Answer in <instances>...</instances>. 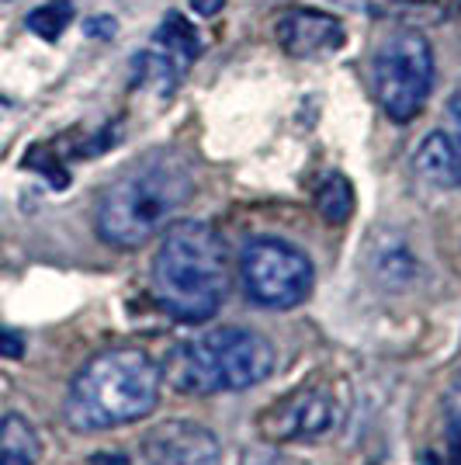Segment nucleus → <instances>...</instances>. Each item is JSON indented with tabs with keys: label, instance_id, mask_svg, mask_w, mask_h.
<instances>
[{
	"label": "nucleus",
	"instance_id": "23",
	"mask_svg": "<svg viewBox=\"0 0 461 465\" xmlns=\"http://www.w3.org/2000/svg\"><path fill=\"white\" fill-rule=\"evenodd\" d=\"M91 465H129V455H122V451H97Z\"/></svg>",
	"mask_w": 461,
	"mask_h": 465
},
{
	"label": "nucleus",
	"instance_id": "21",
	"mask_svg": "<svg viewBox=\"0 0 461 465\" xmlns=\"http://www.w3.org/2000/svg\"><path fill=\"white\" fill-rule=\"evenodd\" d=\"M188 7H191L194 15H201V18H215L226 7V0H188Z\"/></svg>",
	"mask_w": 461,
	"mask_h": 465
},
{
	"label": "nucleus",
	"instance_id": "6",
	"mask_svg": "<svg viewBox=\"0 0 461 465\" xmlns=\"http://www.w3.org/2000/svg\"><path fill=\"white\" fill-rule=\"evenodd\" d=\"M240 282L260 310H295L302 306L316 282V268L306 251L289 240L260 236L250 240L240 257Z\"/></svg>",
	"mask_w": 461,
	"mask_h": 465
},
{
	"label": "nucleus",
	"instance_id": "20",
	"mask_svg": "<svg viewBox=\"0 0 461 465\" xmlns=\"http://www.w3.org/2000/svg\"><path fill=\"white\" fill-rule=\"evenodd\" d=\"M447 451H451V465H461V417L447 424Z\"/></svg>",
	"mask_w": 461,
	"mask_h": 465
},
{
	"label": "nucleus",
	"instance_id": "7",
	"mask_svg": "<svg viewBox=\"0 0 461 465\" xmlns=\"http://www.w3.org/2000/svg\"><path fill=\"white\" fill-rule=\"evenodd\" d=\"M340 420V403L327 386H299L260 413V434L274 445L319 441Z\"/></svg>",
	"mask_w": 461,
	"mask_h": 465
},
{
	"label": "nucleus",
	"instance_id": "13",
	"mask_svg": "<svg viewBox=\"0 0 461 465\" xmlns=\"http://www.w3.org/2000/svg\"><path fill=\"white\" fill-rule=\"evenodd\" d=\"M153 49H160L184 74L194 59H198V53H201V39H198L191 21L184 18V15H177V11H171L167 18L160 21V28H156Z\"/></svg>",
	"mask_w": 461,
	"mask_h": 465
},
{
	"label": "nucleus",
	"instance_id": "12",
	"mask_svg": "<svg viewBox=\"0 0 461 465\" xmlns=\"http://www.w3.org/2000/svg\"><path fill=\"white\" fill-rule=\"evenodd\" d=\"M42 438L35 424L21 413L0 417V465H39Z\"/></svg>",
	"mask_w": 461,
	"mask_h": 465
},
{
	"label": "nucleus",
	"instance_id": "9",
	"mask_svg": "<svg viewBox=\"0 0 461 465\" xmlns=\"http://www.w3.org/2000/svg\"><path fill=\"white\" fill-rule=\"evenodd\" d=\"M278 45L291 59H323L333 56L347 42L344 21L327 15V11H312V7H295L285 11L274 25Z\"/></svg>",
	"mask_w": 461,
	"mask_h": 465
},
{
	"label": "nucleus",
	"instance_id": "17",
	"mask_svg": "<svg viewBox=\"0 0 461 465\" xmlns=\"http://www.w3.org/2000/svg\"><path fill=\"white\" fill-rule=\"evenodd\" d=\"M240 465H291L281 451L274 448H247V455L240 459Z\"/></svg>",
	"mask_w": 461,
	"mask_h": 465
},
{
	"label": "nucleus",
	"instance_id": "1",
	"mask_svg": "<svg viewBox=\"0 0 461 465\" xmlns=\"http://www.w3.org/2000/svg\"><path fill=\"white\" fill-rule=\"evenodd\" d=\"M230 251L201 219L171 223L153 257V299L177 323H205L230 295Z\"/></svg>",
	"mask_w": 461,
	"mask_h": 465
},
{
	"label": "nucleus",
	"instance_id": "18",
	"mask_svg": "<svg viewBox=\"0 0 461 465\" xmlns=\"http://www.w3.org/2000/svg\"><path fill=\"white\" fill-rule=\"evenodd\" d=\"M447 122H451V139L458 143L461 150V91H455V94L447 97Z\"/></svg>",
	"mask_w": 461,
	"mask_h": 465
},
{
	"label": "nucleus",
	"instance_id": "24",
	"mask_svg": "<svg viewBox=\"0 0 461 465\" xmlns=\"http://www.w3.org/2000/svg\"><path fill=\"white\" fill-rule=\"evenodd\" d=\"M337 4H344V7H354V11H365V7L378 4V0H337Z\"/></svg>",
	"mask_w": 461,
	"mask_h": 465
},
{
	"label": "nucleus",
	"instance_id": "25",
	"mask_svg": "<svg viewBox=\"0 0 461 465\" xmlns=\"http://www.w3.org/2000/svg\"><path fill=\"white\" fill-rule=\"evenodd\" d=\"M420 465H444V462L437 459V455H434V451H423V455H420Z\"/></svg>",
	"mask_w": 461,
	"mask_h": 465
},
{
	"label": "nucleus",
	"instance_id": "10",
	"mask_svg": "<svg viewBox=\"0 0 461 465\" xmlns=\"http://www.w3.org/2000/svg\"><path fill=\"white\" fill-rule=\"evenodd\" d=\"M417 174L434 188H461V150L451 133H427L413 156Z\"/></svg>",
	"mask_w": 461,
	"mask_h": 465
},
{
	"label": "nucleus",
	"instance_id": "19",
	"mask_svg": "<svg viewBox=\"0 0 461 465\" xmlns=\"http://www.w3.org/2000/svg\"><path fill=\"white\" fill-rule=\"evenodd\" d=\"M25 354V341L11 330H0V358H21Z\"/></svg>",
	"mask_w": 461,
	"mask_h": 465
},
{
	"label": "nucleus",
	"instance_id": "8",
	"mask_svg": "<svg viewBox=\"0 0 461 465\" xmlns=\"http://www.w3.org/2000/svg\"><path fill=\"white\" fill-rule=\"evenodd\" d=\"M142 455L150 465H219L222 445L198 420H160L142 434Z\"/></svg>",
	"mask_w": 461,
	"mask_h": 465
},
{
	"label": "nucleus",
	"instance_id": "2",
	"mask_svg": "<svg viewBox=\"0 0 461 465\" xmlns=\"http://www.w3.org/2000/svg\"><path fill=\"white\" fill-rule=\"evenodd\" d=\"M191 192L194 177L181 156H150L101 192L94 213L97 236L115 251H139L171 226Z\"/></svg>",
	"mask_w": 461,
	"mask_h": 465
},
{
	"label": "nucleus",
	"instance_id": "4",
	"mask_svg": "<svg viewBox=\"0 0 461 465\" xmlns=\"http://www.w3.org/2000/svg\"><path fill=\"white\" fill-rule=\"evenodd\" d=\"M274 371V344L250 327H215L205 337L184 341L167 351L160 375L177 392L211 396L260 386Z\"/></svg>",
	"mask_w": 461,
	"mask_h": 465
},
{
	"label": "nucleus",
	"instance_id": "11",
	"mask_svg": "<svg viewBox=\"0 0 461 465\" xmlns=\"http://www.w3.org/2000/svg\"><path fill=\"white\" fill-rule=\"evenodd\" d=\"M371 272H375V278H378L388 292H403L417 282L420 264H417V257H413V251H409V243H406V240L392 236V232H385V236L375 240V251H371Z\"/></svg>",
	"mask_w": 461,
	"mask_h": 465
},
{
	"label": "nucleus",
	"instance_id": "5",
	"mask_svg": "<svg viewBox=\"0 0 461 465\" xmlns=\"http://www.w3.org/2000/svg\"><path fill=\"white\" fill-rule=\"evenodd\" d=\"M371 84L382 112L392 122H413L434 87V45L417 28H399L378 45Z\"/></svg>",
	"mask_w": 461,
	"mask_h": 465
},
{
	"label": "nucleus",
	"instance_id": "22",
	"mask_svg": "<svg viewBox=\"0 0 461 465\" xmlns=\"http://www.w3.org/2000/svg\"><path fill=\"white\" fill-rule=\"evenodd\" d=\"M87 35H91V39H97V35L112 39V35H115V18H91L87 21Z\"/></svg>",
	"mask_w": 461,
	"mask_h": 465
},
{
	"label": "nucleus",
	"instance_id": "15",
	"mask_svg": "<svg viewBox=\"0 0 461 465\" xmlns=\"http://www.w3.org/2000/svg\"><path fill=\"white\" fill-rule=\"evenodd\" d=\"M177 77H181V70L160 49H146L132 63L135 87H150V91H160V94H171L173 87H177Z\"/></svg>",
	"mask_w": 461,
	"mask_h": 465
},
{
	"label": "nucleus",
	"instance_id": "14",
	"mask_svg": "<svg viewBox=\"0 0 461 465\" xmlns=\"http://www.w3.org/2000/svg\"><path fill=\"white\" fill-rule=\"evenodd\" d=\"M316 213L323 215L327 223L340 226L354 215V184L347 181V174L340 171H329L319 188H316Z\"/></svg>",
	"mask_w": 461,
	"mask_h": 465
},
{
	"label": "nucleus",
	"instance_id": "26",
	"mask_svg": "<svg viewBox=\"0 0 461 465\" xmlns=\"http://www.w3.org/2000/svg\"><path fill=\"white\" fill-rule=\"evenodd\" d=\"M7 108H11V104H7V101H4V97H0V115H4V112H7Z\"/></svg>",
	"mask_w": 461,
	"mask_h": 465
},
{
	"label": "nucleus",
	"instance_id": "16",
	"mask_svg": "<svg viewBox=\"0 0 461 465\" xmlns=\"http://www.w3.org/2000/svg\"><path fill=\"white\" fill-rule=\"evenodd\" d=\"M74 21V0H45L42 7H35L28 15V28L32 35H39L45 42H56Z\"/></svg>",
	"mask_w": 461,
	"mask_h": 465
},
{
	"label": "nucleus",
	"instance_id": "3",
	"mask_svg": "<svg viewBox=\"0 0 461 465\" xmlns=\"http://www.w3.org/2000/svg\"><path fill=\"white\" fill-rule=\"evenodd\" d=\"M160 365L139 348L97 351L74 375L66 392V420L80 434L135 424L160 400Z\"/></svg>",
	"mask_w": 461,
	"mask_h": 465
}]
</instances>
